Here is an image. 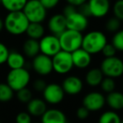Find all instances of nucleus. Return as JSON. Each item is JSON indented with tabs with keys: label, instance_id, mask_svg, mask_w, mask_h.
<instances>
[{
	"label": "nucleus",
	"instance_id": "obj_44",
	"mask_svg": "<svg viewBox=\"0 0 123 123\" xmlns=\"http://www.w3.org/2000/svg\"><path fill=\"white\" fill-rule=\"evenodd\" d=\"M35 123H39V122H35Z\"/></svg>",
	"mask_w": 123,
	"mask_h": 123
},
{
	"label": "nucleus",
	"instance_id": "obj_15",
	"mask_svg": "<svg viewBox=\"0 0 123 123\" xmlns=\"http://www.w3.org/2000/svg\"><path fill=\"white\" fill-rule=\"evenodd\" d=\"M47 29L50 34L59 36L62 33L67 30L66 17L62 14H55L48 19Z\"/></svg>",
	"mask_w": 123,
	"mask_h": 123
},
{
	"label": "nucleus",
	"instance_id": "obj_29",
	"mask_svg": "<svg viewBox=\"0 0 123 123\" xmlns=\"http://www.w3.org/2000/svg\"><path fill=\"white\" fill-rule=\"evenodd\" d=\"M121 22L116 17L112 16V17L109 18L105 23V30L110 33H116L119 30H121Z\"/></svg>",
	"mask_w": 123,
	"mask_h": 123
},
{
	"label": "nucleus",
	"instance_id": "obj_33",
	"mask_svg": "<svg viewBox=\"0 0 123 123\" xmlns=\"http://www.w3.org/2000/svg\"><path fill=\"white\" fill-rule=\"evenodd\" d=\"M16 123H32L31 116L26 111H21L15 117Z\"/></svg>",
	"mask_w": 123,
	"mask_h": 123
},
{
	"label": "nucleus",
	"instance_id": "obj_18",
	"mask_svg": "<svg viewBox=\"0 0 123 123\" xmlns=\"http://www.w3.org/2000/svg\"><path fill=\"white\" fill-rule=\"evenodd\" d=\"M47 110L46 103L40 98H33L27 104V112L31 116H41Z\"/></svg>",
	"mask_w": 123,
	"mask_h": 123
},
{
	"label": "nucleus",
	"instance_id": "obj_30",
	"mask_svg": "<svg viewBox=\"0 0 123 123\" xmlns=\"http://www.w3.org/2000/svg\"><path fill=\"white\" fill-rule=\"evenodd\" d=\"M16 96H17L18 100L21 103H24V104H28L33 99L32 92L28 88H25V89L17 91Z\"/></svg>",
	"mask_w": 123,
	"mask_h": 123
},
{
	"label": "nucleus",
	"instance_id": "obj_14",
	"mask_svg": "<svg viewBox=\"0 0 123 123\" xmlns=\"http://www.w3.org/2000/svg\"><path fill=\"white\" fill-rule=\"evenodd\" d=\"M62 88L64 93L68 95H77L82 92L84 89V82L82 79L77 75H68L62 80Z\"/></svg>",
	"mask_w": 123,
	"mask_h": 123
},
{
	"label": "nucleus",
	"instance_id": "obj_8",
	"mask_svg": "<svg viewBox=\"0 0 123 123\" xmlns=\"http://www.w3.org/2000/svg\"><path fill=\"white\" fill-rule=\"evenodd\" d=\"M39 46L40 52L50 57H52L56 53L62 51L59 38L52 34L45 35L39 41Z\"/></svg>",
	"mask_w": 123,
	"mask_h": 123
},
{
	"label": "nucleus",
	"instance_id": "obj_35",
	"mask_svg": "<svg viewBox=\"0 0 123 123\" xmlns=\"http://www.w3.org/2000/svg\"><path fill=\"white\" fill-rule=\"evenodd\" d=\"M47 84L43 79H37L33 82V89L37 92H43Z\"/></svg>",
	"mask_w": 123,
	"mask_h": 123
},
{
	"label": "nucleus",
	"instance_id": "obj_34",
	"mask_svg": "<svg viewBox=\"0 0 123 123\" xmlns=\"http://www.w3.org/2000/svg\"><path fill=\"white\" fill-rule=\"evenodd\" d=\"M117 52V51L116 50V48L113 46V45L111 43H107L105 45L104 48H103L101 54L105 56V57H111V56H115Z\"/></svg>",
	"mask_w": 123,
	"mask_h": 123
},
{
	"label": "nucleus",
	"instance_id": "obj_37",
	"mask_svg": "<svg viewBox=\"0 0 123 123\" xmlns=\"http://www.w3.org/2000/svg\"><path fill=\"white\" fill-rule=\"evenodd\" d=\"M40 1L47 10L55 9L60 3V0H40Z\"/></svg>",
	"mask_w": 123,
	"mask_h": 123
},
{
	"label": "nucleus",
	"instance_id": "obj_27",
	"mask_svg": "<svg viewBox=\"0 0 123 123\" xmlns=\"http://www.w3.org/2000/svg\"><path fill=\"white\" fill-rule=\"evenodd\" d=\"M111 43L116 51L123 52V29L119 30L117 32L113 34Z\"/></svg>",
	"mask_w": 123,
	"mask_h": 123
},
{
	"label": "nucleus",
	"instance_id": "obj_38",
	"mask_svg": "<svg viewBox=\"0 0 123 123\" xmlns=\"http://www.w3.org/2000/svg\"><path fill=\"white\" fill-rule=\"evenodd\" d=\"M76 11H77V8L76 7H74V6H73V5H70V4H67V5L63 8V9H62V14H63L65 17H67V16L70 15L71 14L76 12Z\"/></svg>",
	"mask_w": 123,
	"mask_h": 123
},
{
	"label": "nucleus",
	"instance_id": "obj_45",
	"mask_svg": "<svg viewBox=\"0 0 123 123\" xmlns=\"http://www.w3.org/2000/svg\"><path fill=\"white\" fill-rule=\"evenodd\" d=\"M0 123H1V121H0Z\"/></svg>",
	"mask_w": 123,
	"mask_h": 123
},
{
	"label": "nucleus",
	"instance_id": "obj_23",
	"mask_svg": "<svg viewBox=\"0 0 123 123\" xmlns=\"http://www.w3.org/2000/svg\"><path fill=\"white\" fill-rule=\"evenodd\" d=\"M25 34L30 39L40 41L46 35V29L42 23H30Z\"/></svg>",
	"mask_w": 123,
	"mask_h": 123
},
{
	"label": "nucleus",
	"instance_id": "obj_40",
	"mask_svg": "<svg viewBox=\"0 0 123 123\" xmlns=\"http://www.w3.org/2000/svg\"><path fill=\"white\" fill-rule=\"evenodd\" d=\"M87 1L88 0H66V2L68 3V4H70V5H73L76 8L80 7L81 5L87 3Z\"/></svg>",
	"mask_w": 123,
	"mask_h": 123
},
{
	"label": "nucleus",
	"instance_id": "obj_13",
	"mask_svg": "<svg viewBox=\"0 0 123 123\" xmlns=\"http://www.w3.org/2000/svg\"><path fill=\"white\" fill-rule=\"evenodd\" d=\"M66 22H67V29L79 31L81 33L87 30L89 24V18L79 13L78 9L76 12L66 17Z\"/></svg>",
	"mask_w": 123,
	"mask_h": 123
},
{
	"label": "nucleus",
	"instance_id": "obj_42",
	"mask_svg": "<svg viewBox=\"0 0 123 123\" xmlns=\"http://www.w3.org/2000/svg\"><path fill=\"white\" fill-rule=\"evenodd\" d=\"M121 123H123V120H121Z\"/></svg>",
	"mask_w": 123,
	"mask_h": 123
},
{
	"label": "nucleus",
	"instance_id": "obj_10",
	"mask_svg": "<svg viewBox=\"0 0 123 123\" xmlns=\"http://www.w3.org/2000/svg\"><path fill=\"white\" fill-rule=\"evenodd\" d=\"M43 98L46 103L50 105H58L63 100L65 93L62 85L56 83L47 84L42 92Z\"/></svg>",
	"mask_w": 123,
	"mask_h": 123
},
{
	"label": "nucleus",
	"instance_id": "obj_9",
	"mask_svg": "<svg viewBox=\"0 0 123 123\" xmlns=\"http://www.w3.org/2000/svg\"><path fill=\"white\" fill-rule=\"evenodd\" d=\"M82 104L83 106H84L89 112H95L100 111L106 104L105 97L101 92L91 91L84 95Z\"/></svg>",
	"mask_w": 123,
	"mask_h": 123
},
{
	"label": "nucleus",
	"instance_id": "obj_32",
	"mask_svg": "<svg viewBox=\"0 0 123 123\" xmlns=\"http://www.w3.org/2000/svg\"><path fill=\"white\" fill-rule=\"evenodd\" d=\"M9 54V50L8 46L3 42H0V65L6 63Z\"/></svg>",
	"mask_w": 123,
	"mask_h": 123
},
{
	"label": "nucleus",
	"instance_id": "obj_36",
	"mask_svg": "<svg viewBox=\"0 0 123 123\" xmlns=\"http://www.w3.org/2000/svg\"><path fill=\"white\" fill-rule=\"evenodd\" d=\"M76 116L79 120H86L89 116V111L84 106H80L76 111Z\"/></svg>",
	"mask_w": 123,
	"mask_h": 123
},
{
	"label": "nucleus",
	"instance_id": "obj_20",
	"mask_svg": "<svg viewBox=\"0 0 123 123\" xmlns=\"http://www.w3.org/2000/svg\"><path fill=\"white\" fill-rule=\"evenodd\" d=\"M26 60L24 54L17 51H9L6 63L10 69H18L25 68Z\"/></svg>",
	"mask_w": 123,
	"mask_h": 123
},
{
	"label": "nucleus",
	"instance_id": "obj_4",
	"mask_svg": "<svg viewBox=\"0 0 123 123\" xmlns=\"http://www.w3.org/2000/svg\"><path fill=\"white\" fill-rule=\"evenodd\" d=\"M83 37V33L67 29L58 36L62 51L72 53L76 50L81 48Z\"/></svg>",
	"mask_w": 123,
	"mask_h": 123
},
{
	"label": "nucleus",
	"instance_id": "obj_3",
	"mask_svg": "<svg viewBox=\"0 0 123 123\" xmlns=\"http://www.w3.org/2000/svg\"><path fill=\"white\" fill-rule=\"evenodd\" d=\"M31 76L25 68L18 69H10L6 77V84L14 91L27 88L31 82Z\"/></svg>",
	"mask_w": 123,
	"mask_h": 123
},
{
	"label": "nucleus",
	"instance_id": "obj_31",
	"mask_svg": "<svg viewBox=\"0 0 123 123\" xmlns=\"http://www.w3.org/2000/svg\"><path fill=\"white\" fill-rule=\"evenodd\" d=\"M113 16L118 19L120 21H123V0H116L111 6Z\"/></svg>",
	"mask_w": 123,
	"mask_h": 123
},
{
	"label": "nucleus",
	"instance_id": "obj_6",
	"mask_svg": "<svg viewBox=\"0 0 123 123\" xmlns=\"http://www.w3.org/2000/svg\"><path fill=\"white\" fill-rule=\"evenodd\" d=\"M99 68L105 77L118 79L123 75V60L116 56L105 57L100 62Z\"/></svg>",
	"mask_w": 123,
	"mask_h": 123
},
{
	"label": "nucleus",
	"instance_id": "obj_41",
	"mask_svg": "<svg viewBox=\"0 0 123 123\" xmlns=\"http://www.w3.org/2000/svg\"><path fill=\"white\" fill-rule=\"evenodd\" d=\"M3 29H4V19L0 17V32L3 31Z\"/></svg>",
	"mask_w": 123,
	"mask_h": 123
},
{
	"label": "nucleus",
	"instance_id": "obj_25",
	"mask_svg": "<svg viewBox=\"0 0 123 123\" xmlns=\"http://www.w3.org/2000/svg\"><path fill=\"white\" fill-rule=\"evenodd\" d=\"M121 119L115 111H107L101 114L99 123H121Z\"/></svg>",
	"mask_w": 123,
	"mask_h": 123
},
{
	"label": "nucleus",
	"instance_id": "obj_12",
	"mask_svg": "<svg viewBox=\"0 0 123 123\" xmlns=\"http://www.w3.org/2000/svg\"><path fill=\"white\" fill-rule=\"evenodd\" d=\"M91 17L101 19L107 15L111 9V0H88Z\"/></svg>",
	"mask_w": 123,
	"mask_h": 123
},
{
	"label": "nucleus",
	"instance_id": "obj_2",
	"mask_svg": "<svg viewBox=\"0 0 123 123\" xmlns=\"http://www.w3.org/2000/svg\"><path fill=\"white\" fill-rule=\"evenodd\" d=\"M108 43L106 35L101 31H91L83 37L82 48L91 55L100 53Z\"/></svg>",
	"mask_w": 123,
	"mask_h": 123
},
{
	"label": "nucleus",
	"instance_id": "obj_16",
	"mask_svg": "<svg viewBox=\"0 0 123 123\" xmlns=\"http://www.w3.org/2000/svg\"><path fill=\"white\" fill-rule=\"evenodd\" d=\"M74 67L78 69H86L92 62V55L82 47L71 53Z\"/></svg>",
	"mask_w": 123,
	"mask_h": 123
},
{
	"label": "nucleus",
	"instance_id": "obj_19",
	"mask_svg": "<svg viewBox=\"0 0 123 123\" xmlns=\"http://www.w3.org/2000/svg\"><path fill=\"white\" fill-rule=\"evenodd\" d=\"M104 78L105 76L99 68H93L86 73L85 82L89 86L95 88L100 85Z\"/></svg>",
	"mask_w": 123,
	"mask_h": 123
},
{
	"label": "nucleus",
	"instance_id": "obj_17",
	"mask_svg": "<svg viewBox=\"0 0 123 123\" xmlns=\"http://www.w3.org/2000/svg\"><path fill=\"white\" fill-rule=\"evenodd\" d=\"M67 117L62 111L58 109H47L41 116V123H66Z\"/></svg>",
	"mask_w": 123,
	"mask_h": 123
},
{
	"label": "nucleus",
	"instance_id": "obj_5",
	"mask_svg": "<svg viewBox=\"0 0 123 123\" xmlns=\"http://www.w3.org/2000/svg\"><path fill=\"white\" fill-rule=\"evenodd\" d=\"M22 11L30 23H43L47 17V9L40 0H28Z\"/></svg>",
	"mask_w": 123,
	"mask_h": 123
},
{
	"label": "nucleus",
	"instance_id": "obj_24",
	"mask_svg": "<svg viewBox=\"0 0 123 123\" xmlns=\"http://www.w3.org/2000/svg\"><path fill=\"white\" fill-rule=\"evenodd\" d=\"M27 2L28 0H0V4L8 12L22 11Z\"/></svg>",
	"mask_w": 123,
	"mask_h": 123
},
{
	"label": "nucleus",
	"instance_id": "obj_26",
	"mask_svg": "<svg viewBox=\"0 0 123 123\" xmlns=\"http://www.w3.org/2000/svg\"><path fill=\"white\" fill-rule=\"evenodd\" d=\"M14 91L6 83H0V102H9L14 97Z\"/></svg>",
	"mask_w": 123,
	"mask_h": 123
},
{
	"label": "nucleus",
	"instance_id": "obj_28",
	"mask_svg": "<svg viewBox=\"0 0 123 123\" xmlns=\"http://www.w3.org/2000/svg\"><path fill=\"white\" fill-rule=\"evenodd\" d=\"M99 86H100V89L103 92L106 93V94H110V93L115 91L116 84V81H115L114 79L105 77Z\"/></svg>",
	"mask_w": 123,
	"mask_h": 123
},
{
	"label": "nucleus",
	"instance_id": "obj_7",
	"mask_svg": "<svg viewBox=\"0 0 123 123\" xmlns=\"http://www.w3.org/2000/svg\"><path fill=\"white\" fill-rule=\"evenodd\" d=\"M53 71L60 75L68 74L74 68L72 55L64 51H60L51 57Z\"/></svg>",
	"mask_w": 123,
	"mask_h": 123
},
{
	"label": "nucleus",
	"instance_id": "obj_22",
	"mask_svg": "<svg viewBox=\"0 0 123 123\" xmlns=\"http://www.w3.org/2000/svg\"><path fill=\"white\" fill-rule=\"evenodd\" d=\"M22 51L24 56L29 58H34L35 56L41 53L40 52L39 41L28 38L23 43Z\"/></svg>",
	"mask_w": 123,
	"mask_h": 123
},
{
	"label": "nucleus",
	"instance_id": "obj_11",
	"mask_svg": "<svg viewBox=\"0 0 123 123\" xmlns=\"http://www.w3.org/2000/svg\"><path fill=\"white\" fill-rule=\"evenodd\" d=\"M31 65L33 70L41 77L48 76L53 72L51 57L41 53L32 58Z\"/></svg>",
	"mask_w": 123,
	"mask_h": 123
},
{
	"label": "nucleus",
	"instance_id": "obj_21",
	"mask_svg": "<svg viewBox=\"0 0 123 123\" xmlns=\"http://www.w3.org/2000/svg\"><path fill=\"white\" fill-rule=\"evenodd\" d=\"M105 103L113 111H121L123 109V93L120 91H113L107 94Z\"/></svg>",
	"mask_w": 123,
	"mask_h": 123
},
{
	"label": "nucleus",
	"instance_id": "obj_39",
	"mask_svg": "<svg viewBox=\"0 0 123 123\" xmlns=\"http://www.w3.org/2000/svg\"><path fill=\"white\" fill-rule=\"evenodd\" d=\"M78 11H79V13H81L82 14H84V16H86V17H91L90 16V12H89V6H88L87 3H85L84 4H83V5H81L80 7L78 8Z\"/></svg>",
	"mask_w": 123,
	"mask_h": 123
},
{
	"label": "nucleus",
	"instance_id": "obj_43",
	"mask_svg": "<svg viewBox=\"0 0 123 123\" xmlns=\"http://www.w3.org/2000/svg\"><path fill=\"white\" fill-rule=\"evenodd\" d=\"M66 123H69V122H68V121H67V122H66Z\"/></svg>",
	"mask_w": 123,
	"mask_h": 123
},
{
	"label": "nucleus",
	"instance_id": "obj_1",
	"mask_svg": "<svg viewBox=\"0 0 123 123\" xmlns=\"http://www.w3.org/2000/svg\"><path fill=\"white\" fill-rule=\"evenodd\" d=\"M29 25V20L23 11L9 12L4 19V29L9 34L15 36L25 34Z\"/></svg>",
	"mask_w": 123,
	"mask_h": 123
}]
</instances>
